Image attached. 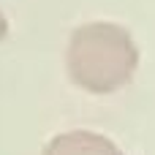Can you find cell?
<instances>
[{"instance_id":"cell-1","label":"cell","mask_w":155,"mask_h":155,"mask_svg":"<svg viewBox=\"0 0 155 155\" xmlns=\"http://www.w3.org/2000/svg\"><path fill=\"white\" fill-rule=\"evenodd\" d=\"M65 63L76 87L106 95L131 82L139 65V49L125 27L114 22H87L71 33Z\"/></svg>"},{"instance_id":"cell-2","label":"cell","mask_w":155,"mask_h":155,"mask_svg":"<svg viewBox=\"0 0 155 155\" xmlns=\"http://www.w3.org/2000/svg\"><path fill=\"white\" fill-rule=\"evenodd\" d=\"M44 155H123V150L93 131H68V134H57L46 147Z\"/></svg>"},{"instance_id":"cell-3","label":"cell","mask_w":155,"mask_h":155,"mask_svg":"<svg viewBox=\"0 0 155 155\" xmlns=\"http://www.w3.org/2000/svg\"><path fill=\"white\" fill-rule=\"evenodd\" d=\"M5 30H8V22H5V16H3V11H0V41L5 38Z\"/></svg>"}]
</instances>
